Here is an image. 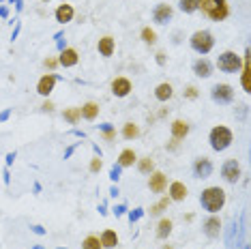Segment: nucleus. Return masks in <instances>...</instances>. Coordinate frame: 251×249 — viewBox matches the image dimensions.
<instances>
[{"instance_id": "obj_20", "label": "nucleus", "mask_w": 251, "mask_h": 249, "mask_svg": "<svg viewBox=\"0 0 251 249\" xmlns=\"http://www.w3.org/2000/svg\"><path fill=\"white\" fill-rule=\"evenodd\" d=\"M172 97H174V88H172V84H170V82H161V84H159V86L155 88V99L161 101V103L170 101Z\"/></svg>"}, {"instance_id": "obj_1", "label": "nucleus", "mask_w": 251, "mask_h": 249, "mask_svg": "<svg viewBox=\"0 0 251 249\" xmlns=\"http://www.w3.org/2000/svg\"><path fill=\"white\" fill-rule=\"evenodd\" d=\"M226 200H227V196H226V191L221 189L219 185L206 187V189L200 194V204H202L204 211H208L210 215H217V213H219L221 208L226 206Z\"/></svg>"}, {"instance_id": "obj_14", "label": "nucleus", "mask_w": 251, "mask_h": 249, "mask_svg": "<svg viewBox=\"0 0 251 249\" xmlns=\"http://www.w3.org/2000/svg\"><path fill=\"white\" fill-rule=\"evenodd\" d=\"M204 234L208 236V239H219L221 234V219L217 217V215H210V217L204 222Z\"/></svg>"}, {"instance_id": "obj_24", "label": "nucleus", "mask_w": 251, "mask_h": 249, "mask_svg": "<svg viewBox=\"0 0 251 249\" xmlns=\"http://www.w3.org/2000/svg\"><path fill=\"white\" fill-rule=\"evenodd\" d=\"M135 161H138V155H135L133 149H125L118 155V168H131Z\"/></svg>"}, {"instance_id": "obj_17", "label": "nucleus", "mask_w": 251, "mask_h": 249, "mask_svg": "<svg viewBox=\"0 0 251 249\" xmlns=\"http://www.w3.org/2000/svg\"><path fill=\"white\" fill-rule=\"evenodd\" d=\"M54 18L58 24H69V22H73V18H75V9L71 7V4H58V9H56Z\"/></svg>"}, {"instance_id": "obj_28", "label": "nucleus", "mask_w": 251, "mask_h": 249, "mask_svg": "<svg viewBox=\"0 0 251 249\" xmlns=\"http://www.w3.org/2000/svg\"><path fill=\"white\" fill-rule=\"evenodd\" d=\"M140 37H142V41L148 43V45H155V43H157V32L152 30L151 26H144V28H142Z\"/></svg>"}, {"instance_id": "obj_37", "label": "nucleus", "mask_w": 251, "mask_h": 249, "mask_svg": "<svg viewBox=\"0 0 251 249\" xmlns=\"http://www.w3.org/2000/svg\"><path fill=\"white\" fill-rule=\"evenodd\" d=\"M168 149H170V150H176V149H178V140H174V138H172V142H170Z\"/></svg>"}, {"instance_id": "obj_41", "label": "nucleus", "mask_w": 251, "mask_h": 249, "mask_svg": "<svg viewBox=\"0 0 251 249\" xmlns=\"http://www.w3.org/2000/svg\"><path fill=\"white\" fill-rule=\"evenodd\" d=\"M41 2H50V0H41Z\"/></svg>"}, {"instance_id": "obj_5", "label": "nucleus", "mask_w": 251, "mask_h": 249, "mask_svg": "<svg viewBox=\"0 0 251 249\" xmlns=\"http://www.w3.org/2000/svg\"><path fill=\"white\" fill-rule=\"evenodd\" d=\"M217 67H219L221 73H238L243 69V56H238L232 50H226L217 58Z\"/></svg>"}, {"instance_id": "obj_32", "label": "nucleus", "mask_w": 251, "mask_h": 249, "mask_svg": "<svg viewBox=\"0 0 251 249\" xmlns=\"http://www.w3.org/2000/svg\"><path fill=\"white\" fill-rule=\"evenodd\" d=\"M99 129H101V135H103L105 142H112V140L116 138V131L112 129V124H101Z\"/></svg>"}, {"instance_id": "obj_27", "label": "nucleus", "mask_w": 251, "mask_h": 249, "mask_svg": "<svg viewBox=\"0 0 251 249\" xmlns=\"http://www.w3.org/2000/svg\"><path fill=\"white\" fill-rule=\"evenodd\" d=\"M135 163H138V170H140L142 174L155 172V159H152V157H142V159H138Z\"/></svg>"}, {"instance_id": "obj_39", "label": "nucleus", "mask_w": 251, "mask_h": 249, "mask_svg": "<svg viewBox=\"0 0 251 249\" xmlns=\"http://www.w3.org/2000/svg\"><path fill=\"white\" fill-rule=\"evenodd\" d=\"M112 178H114V180H118V168H114V170H112Z\"/></svg>"}, {"instance_id": "obj_38", "label": "nucleus", "mask_w": 251, "mask_h": 249, "mask_svg": "<svg viewBox=\"0 0 251 249\" xmlns=\"http://www.w3.org/2000/svg\"><path fill=\"white\" fill-rule=\"evenodd\" d=\"M157 62H159V65H163V62H165V54H163V52L157 54Z\"/></svg>"}, {"instance_id": "obj_29", "label": "nucleus", "mask_w": 251, "mask_h": 249, "mask_svg": "<svg viewBox=\"0 0 251 249\" xmlns=\"http://www.w3.org/2000/svg\"><path fill=\"white\" fill-rule=\"evenodd\" d=\"M170 202H172V200H170V198H161V200H159L157 204H152V206H151V215H152V217H157V215H161V213L165 211V208L170 206Z\"/></svg>"}, {"instance_id": "obj_11", "label": "nucleus", "mask_w": 251, "mask_h": 249, "mask_svg": "<svg viewBox=\"0 0 251 249\" xmlns=\"http://www.w3.org/2000/svg\"><path fill=\"white\" fill-rule=\"evenodd\" d=\"M213 174V161L208 157H198L193 161V176L196 178H208Z\"/></svg>"}, {"instance_id": "obj_9", "label": "nucleus", "mask_w": 251, "mask_h": 249, "mask_svg": "<svg viewBox=\"0 0 251 249\" xmlns=\"http://www.w3.org/2000/svg\"><path fill=\"white\" fill-rule=\"evenodd\" d=\"M148 189L152 191V194H163L165 189H168V176H165L163 172H159V170H155V172L148 174Z\"/></svg>"}, {"instance_id": "obj_33", "label": "nucleus", "mask_w": 251, "mask_h": 249, "mask_svg": "<svg viewBox=\"0 0 251 249\" xmlns=\"http://www.w3.org/2000/svg\"><path fill=\"white\" fill-rule=\"evenodd\" d=\"M101 166H103V161H101L99 157H95V159L90 161V172H99V170H101Z\"/></svg>"}, {"instance_id": "obj_31", "label": "nucleus", "mask_w": 251, "mask_h": 249, "mask_svg": "<svg viewBox=\"0 0 251 249\" xmlns=\"http://www.w3.org/2000/svg\"><path fill=\"white\" fill-rule=\"evenodd\" d=\"M178 7L182 13H196L198 11V0H178Z\"/></svg>"}, {"instance_id": "obj_36", "label": "nucleus", "mask_w": 251, "mask_h": 249, "mask_svg": "<svg viewBox=\"0 0 251 249\" xmlns=\"http://www.w3.org/2000/svg\"><path fill=\"white\" fill-rule=\"evenodd\" d=\"M41 107H43L45 112H52V110H54V103H52V101H45V103H43Z\"/></svg>"}, {"instance_id": "obj_3", "label": "nucleus", "mask_w": 251, "mask_h": 249, "mask_svg": "<svg viewBox=\"0 0 251 249\" xmlns=\"http://www.w3.org/2000/svg\"><path fill=\"white\" fill-rule=\"evenodd\" d=\"M208 142H210V149L215 152H224L232 146L234 142V133L230 127H226V124H215L213 129H210L208 133Z\"/></svg>"}, {"instance_id": "obj_25", "label": "nucleus", "mask_w": 251, "mask_h": 249, "mask_svg": "<svg viewBox=\"0 0 251 249\" xmlns=\"http://www.w3.org/2000/svg\"><path fill=\"white\" fill-rule=\"evenodd\" d=\"M121 133H123V138H125V140H138L142 131H140V127H138L135 123H125Z\"/></svg>"}, {"instance_id": "obj_40", "label": "nucleus", "mask_w": 251, "mask_h": 249, "mask_svg": "<svg viewBox=\"0 0 251 249\" xmlns=\"http://www.w3.org/2000/svg\"><path fill=\"white\" fill-rule=\"evenodd\" d=\"M163 249H172V247H170V245H168V247H163Z\"/></svg>"}, {"instance_id": "obj_15", "label": "nucleus", "mask_w": 251, "mask_h": 249, "mask_svg": "<svg viewBox=\"0 0 251 249\" xmlns=\"http://www.w3.org/2000/svg\"><path fill=\"white\" fill-rule=\"evenodd\" d=\"M168 198L172 202H182L187 198V194H189V191H187V185L185 183H180V180H174V183H170V189H168Z\"/></svg>"}, {"instance_id": "obj_26", "label": "nucleus", "mask_w": 251, "mask_h": 249, "mask_svg": "<svg viewBox=\"0 0 251 249\" xmlns=\"http://www.w3.org/2000/svg\"><path fill=\"white\" fill-rule=\"evenodd\" d=\"M62 118H65L69 124H77L82 121V112H79V107H69V110L62 112Z\"/></svg>"}, {"instance_id": "obj_19", "label": "nucleus", "mask_w": 251, "mask_h": 249, "mask_svg": "<svg viewBox=\"0 0 251 249\" xmlns=\"http://www.w3.org/2000/svg\"><path fill=\"white\" fill-rule=\"evenodd\" d=\"M193 73L198 77H210L213 75V65H210L208 58H198L193 62Z\"/></svg>"}, {"instance_id": "obj_4", "label": "nucleus", "mask_w": 251, "mask_h": 249, "mask_svg": "<svg viewBox=\"0 0 251 249\" xmlns=\"http://www.w3.org/2000/svg\"><path fill=\"white\" fill-rule=\"evenodd\" d=\"M189 43H191L193 52H198L200 56H206L210 50L215 48V37H213V32H208V30H196L191 35Z\"/></svg>"}, {"instance_id": "obj_22", "label": "nucleus", "mask_w": 251, "mask_h": 249, "mask_svg": "<svg viewBox=\"0 0 251 249\" xmlns=\"http://www.w3.org/2000/svg\"><path fill=\"white\" fill-rule=\"evenodd\" d=\"M99 241H101V247L103 249H114L118 245V234H116V230H103L101 232V236H99Z\"/></svg>"}, {"instance_id": "obj_21", "label": "nucleus", "mask_w": 251, "mask_h": 249, "mask_svg": "<svg viewBox=\"0 0 251 249\" xmlns=\"http://www.w3.org/2000/svg\"><path fill=\"white\" fill-rule=\"evenodd\" d=\"M172 230H174V222L170 217H161L159 219V224H157V239H161L165 241L170 234H172Z\"/></svg>"}, {"instance_id": "obj_12", "label": "nucleus", "mask_w": 251, "mask_h": 249, "mask_svg": "<svg viewBox=\"0 0 251 249\" xmlns=\"http://www.w3.org/2000/svg\"><path fill=\"white\" fill-rule=\"evenodd\" d=\"M77 62H79V54H77L75 48H65L60 52V56H58V65L65 67V69H69V67H75Z\"/></svg>"}, {"instance_id": "obj_8", "label": "nucleus", "mask_w": 251, "mask_h": 249, "mask_svg": "<svg viewBox=\"0 0 251 249\" xmlns=\"http://www.w3.org/2000/svg\"><path fill=\"white\" fill-rule=\"evenodd\" d=\"M241 163H238L236 159H227L224 166H221V176H224V180H227V183H236L238 178H241Z\"/></svg>"}, {"instance_id": "obj_30", "label": "nucleus", "mask_w": 251, "mask_h": 249, "mask_svg": "<svg viewBox=\"0 0 251 249\" xmlns=\"http://www.w3.org/2000/svg\"><path fill=\"white\" fill-rule=\"evenodd\" d=\"M82 249H103V247H101V241H99V236H95V234H88L86 239L82 241Z\"/></svg>"}, {"instance_id": "obj_13", "label": "nucleus", "mask_w": 251, "mask_h": 249, "mask_svg": "<svg viewBox=\"0 0 251 249\" xmlns=\"http://www.w3.org/2000/svg\"><path fill=\"white\" fill-rule=\"evenodd\" d=\"M54 86H56V75L54 73H45L41 80L37 82V93L41 95V97H48V95H52Z\"/></svg>"}, {"instance_id": "obj_16", "label": "nucleus", "mask_w": 251, "mask_h": 249, "mask_svg": "<svg viewBox=\"0 0 251 249\" xmlns=\"http://www.w3.org/2000/svg\"><path fill=\"white\" fill-rule=\"evenodd\" d=\"M97 50H99V54L103 56V58H110V56H114V50H116V39L105 35L99 39V43H97Z\"/></svg>"}, {"instance_id": "obj_34", "label": "nucleus", "mask_w": 251, "mask_h": 249, "mask_svg": "<svg viewBox=\"0 0 251 249\" xmlns=\"http://www.w3.org/2000/svg\"><path fill=\"white\" fill-rule=\"evenodd\" d=\"M185 97H187V99H196V97H198V88H196V86H187Z\"/></svg>"}, {"instance_id": "obj_35", "label": "nucleus", "mask_w": 251, "mask_h": 249, "mask_svg": "<svg viewBox=\"0 0 251 249\" xmlns=\"http://www.w3.org/2000/svg\"><path fill=\"white\" fill-rule=\"evenodd\" d=\"M43 65L48 67V69H54V67L58 65V60H56V58H45V62H43Z\"/></svg>"}, {"instance_id": "obj_6", "label": "nucleus", "mask_w": 251, "mask_h": 249, "mask_svg": "<svg viewBox=\"0 0 251 249\" xmlns=\"http://www.w3.org/2000/svg\"><path fill=\"white\" fill-rule=\"evenodd\" d=\"M210 99L219 105H230L234 101V88L230 84H215L210 88Z\"/></svg>"}, {"instance_id": "obj_10", "label": "nucleus", "mask_w": 251, "mask_h": 249, "mask_svg": "<svg viewBox=\"0 0 251 249\" xmlns=\"http://www.w3.org/2000/svg\"><path fill=\"white\" fill-rule=\"evenodd\" d=\"M174 18V9L172 4L168 2H159L155 9H152V20L157 22V24H168L170 20Z\"/></svg>"}, {"instance_id": "obj_7", "label": "nucleus", "mask_w": 251, "mask_h": 249, "mask_svg": "<svg viewBox=\"0 0 251 249\" xmlns=\"http://www.w3.org/2000/svg\"><path fill=\"white\" fill-rule=\"evenodd\" d=\"M110 88H112V95H114V97L123 99V97H127V95L131 93V90H133V84H131L129 77L118 75V77H114V80H112Z\"/></svg>"}, {"instance_id": "obj_2", "label": "nucleus", "mask_w": 251, "mask_h": 249, "mask_svg": "<svg viewBox=\"0 0 251 249\" xmlns=\"http://www.w3.org/2000/svg\"><path fill=\"white\" fill-rule=\"evenodd\" d=\"M198 11H202L213 22H224L230 18V4H227V0H198Z\"/></svg>"}, {"instance_id": "obj_18", "label": "nucleus", "mask_w": 251, "mask_h": 249, "mask_svg": "<svg viewBox=\"0 0 251 249\" xmlns=\"http://www.w3.org/2000/svg\"><path fill=\"white\" fill-rule=\"evenodd\" d=\"M189 129H191L189 123H187V121H180V118L170 124V131H172V138H174V140H185L187 135H189Z\"/></svg>"}, {"instance_id": "obj_23", "label": "nucleus", "mask_w": 251, "mask_h": 249, "mask_svg": "<svg viewBox=\"0 0 251 249\" xmlns=\"http://www.w3.org/2000/svg\"><path fill=\"white\" fill-rule=\"evenodd\" d=\"M99 103L97 101H86L82 107H79V112H82V118H86V121H95L97 116H99Z\"/></svg>"}]
</instances>
